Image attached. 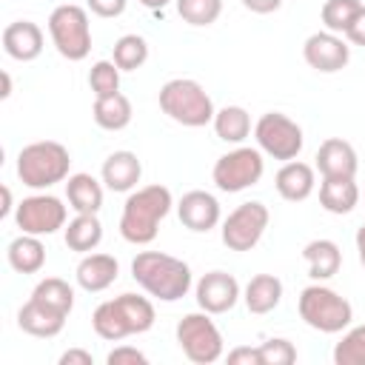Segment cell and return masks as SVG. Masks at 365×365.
Returning <instances> with one entry per match:
<instances>
[{"label": "cell", "instance_id": "cell-1", "mask_svg": "<svg viewBox=\"0 0 365 365\" xmlns=\"http://www.w3.org/2000/svg\"><path fill=\"white\" fill-rule=\"evenodd\" d=\"M171 205H174V197L160 182L134 188L125 197L123 214H120V234H123V240L131 242V245L154 242V237L160 231V222L168 217Z\"/></svg>", "mask_w": 365, "mask_h": 365}, {"label": "cell", "instance_id": "cell-2", "mask_svg": "<svg viewBox=\"0 0 365 365\" xmlns=\"http://www.w3.org/2000/svg\"><path fill=\"white\" fill-rule=\"evenodd\" d=\"M134 282L160 302H177L191 291V268L188 262L163 254V251H140L131 259Z\"/></svg>", "mask_w": 365, "mask_h": 365}, {"label": "cell", "instance_id": "cell-3", "mask_svg": "<svg viewBox=\"0 0 365 365\" xmlns=\"http://www.w3.org/2000/svg\"><path fill=\"white\" fill-rule=\"evenodd\" d=\"M157 314L148 297L140 294H120L114 299H106L91 314V328L106 342H120L134 334H145L154 325Z\"/></svg>", "mask_w": 365, "mask_h": 365}, {"label": "cell", "instance_id": "cell-4", "mask_svg": "<svg viewBox=\"0 0 365 365\" xmlns=\"http://www.w3.org/2000/svg\"><path fill=\"white\" fill-rule=\"evenodd\" d=\"M68 168H71V154L57 140L29 143L17 154V177L23 185L34 191H43L68 180Z\"/></svg>", "mask_w": 365, "mask_h": 365}, {"label": "cell", "instance_id": "cell-5", "mask_svg": "<svg viewBox=\"0 0 365 365\" xmlns=\"http://www.w3.org/2000/svg\"><path fill=\"white\" fill-rule=\"evenodd\" d=\"M157 100H160L163 114H168L174 123L185 125V128H202V125L214 123V114H217L211 94L191 77L168 80L160 88Z\"/></svg>", "mask_w": 365, "mask_h": 365}, {"label": "cell", "instance_id": "cell-6", "mask_svg": "<svg viewBox=\"0 0 365 365\" xmlns=\"http://www.w3.org/2000/svg\"><path fill=\"white\" fill-rule=\"evenodd\" d=\"M297 311L302 317V322L319 334H339L351 325L354 319V308L351 302L336 294L334 288L322 285V282H314V285H305L299 291V299H297Z\"/></svg>", "mask_w": 365, "mask_h": 365}, {"label": "cell", "instance_id": "cell-7", "mask_svg": "<svg viewBox=\"0 0 365 365\" xmlns=\"http://www.w3.org/2000/svg\"><path fill=\"white\" fill-rule=\"evenodd\" d=\"M48 34L60 57L80 63L91 51V23L88 11L77 3H63L48 14Z\"/></svg>", "mask_w": 365, "mask_h": 365}, {"label": "cell", "instance_id": "cell-8", "mask_svg": "<svg viewBox=\"0 0 365 365\" xmlns=\"http://www.w3.org/2000/svg\"><path fill=\"white\" fill-rule=\"evenodd\" d=\"M177 345L185 354V359H191L194 365H211L222 356V334L214 325L208 311H194L185 314L177 322Z\"/></svg>", "mask_w": 365, "mask_h": 365}, {"label": "cell", "instance_id": "cell-9", "mask_svg": "<svg viewBox=\"0 0 365 365\" xmlns=\"http://www.w3.org/2000/svg\"><path fill=\"white\" fill-rule=\"evenodd\" d=\"M265 174V160L259 148L251 145H237L231 151H225L222 157H217L214 168H211V180L220 191L225 194H240L251 185H257Z\"/></svg>", "mask_w": 365, "mask_h": 365}, {"label": "cell", "instance_id": "cell-10", "mask_svg": "<svg viewBox=\"0 0 365 365\" xmlns=\"http://www.w3.org/2000/svg\"><path fill=\"white\" fill-rule=\"evenodd\" d=\"M254 140H257V148L262 154H268L279 163L297 160L302 145H305L299 123L282 111H265L254 125Z\"/></svg>", "mask_w": 365, "mask_h": 365}, {"label": "cell", "instance_id": "cell-11", "mask_svg": "<svg viewBox=\"0 0 365 365\" xmlns=\"http://www.w3.org/2000/svg\"><path fill=\"white\" fill-rule=\"evenodd\" d=\"M268 222H271V214H268V205L265 202H259V200L240 202L222 220V228H220L222 245L231 248V251H251L262 240Z\"/></svg>", "mask_w": 365, "mask_h": 365}, {"label": "cell", "instance_id": "cell-12", "mask_svg": "<svg viewBox=\"0 0 365 365\" xmlns=\"http://www.w3.org/2000/svg\"><path fill=\"white\" fill-rule=\"evenodd\" d=\"M68 208L63 205L60 197L54 194H31L17 202L14 208V222L20 234H34V237H48L66 228Z\"/></svg>", "mask_w": 365, "mask_h": 365}, {"label": "cell", "instance_id": "cell-13", "mask_svg": "<svg viewBox=\"0 0 365 365\" xmlns=\"http://www.w3.org/2000/svg\"><path fill=\"white\" fill-rule=\"evenodd\" d=\"M302 57L305 63L319 71V74H336L348 66L351 60V46L342 34H334V31H314L305 43H302Z\"/></svg>", "mask_w": 365, "mask_h": 365}, {"label": "cell", "instance_id": "cell-14", "mask_svg": "<svg viewBox=\"0 0 365 365\" xmlns=\"http://www.w3.org/2000/svg\"><path fill=\"white\" fill-rule=\"evenodd\" d=\"M194 297H197V305L202 311L217 317V314L231 311L237 305V299L242 297V291H240V282H237L234 274H228V271H208V274H202L197 279Z\"/></svg>", "mask_w": 365, "mask_h": 365}, {"label": "cell", "instance_id": "cell-15", "mask_svg": "<svg viewBox=\"0 0 365 365\" xmlns=\"http://www.w3.org/2000/svg\"><path fill=\"white\" fill-rule=\"evenodd\" d=\"M177 217L180 222L188 228V231H197V234H208L211 228L220 225V202L214 194L202 191V188H194V191H185L177 202Z\"/></svg>", "mask_w": 365, "mask_h": 365}, {"label": "cell", "instance_id": "cell-16", "mask_svg": "<svg viewBox=\"0 0 365 365\" xmlns=\"http://www.w3.org/2000/svg\"><path fill=\"white\" fill-rule=\"evenodd\" d=\"M100 177H103V185L114 194H131L143 177V163L134 151L128 148H120V151H111L106 160H103V168H100Z\"/></svg>", "mask_w": 365, "mask_h": 365}, {"label": "cell", "instance_id": "cell-17", "mask_svg": "<svg viewBox=\"0 0 365 365\" xmlns=\"http://www.w3.org/2000/svg\"><path fill=\"white\" fill-rule=\"evenodd\" d=\"M3 51L11 57V60H20V63H31L43 54V29L31 20H14L3 29Z\"/></svg>", "mask_w": 365, "mask_h": 365}, {"label": "cell", "instance_id": "cell-18", "mask_svg": "<svg viewBox=\"0 0 365 365\" xmlns=\"http://www.w3.org/2000/svg\"><path fill=\"white\" fill-rule=\"evenodd\" d=\"M317 171L322 177H356V148L342 137H328L317 148Z\"/></svg>", "mask_w": 365, "mask_h": 365}, {"label": "cell", "instance_id": "cell-19", "mask_svg": "<svg viewBox=\"0 0 365 365\" xmlns=\"http://www.w3.org/2000/svg\"><path fill=\"white\" fill-rule=\"evenodd\" d=\"M274 188H277V194H279L282 200H288V202H302V200H308V197L314 194V188H317V171H314V165H308V163L288 160V163H282V168L277 171Z\"/></svg>", "mask_w": 365, "mask_h": 365}, {"label": "cell", "instance_id": "cell-20", "mask_svg": "<svg viewBox=\"0 0 365 365\" xmlns=\"http://www.w3.org/2000/svg\"><path fill=\"white\" fill-rule=\"evenodd\" d=\"M117 274H120V262L111 254H83V259L74 268L77 285L88 294H100L108 285H114Z\"/></svg>", "mask_w": 365, "mask_h": 365}, {"label": "cell", "instance_id": "cell-21", "mask_svg": "<svg viewBox=\"0 0 365 365\" xmlns=\"http://www.w3.org/2000/svg\"><path fill=\"white\" fill-rule=\"evenodd\" d=\"M66 319H68V317H63V314H57V311H51V308H46V305H40V302H34L31 297H29V302L17 311V328H20L23 334L40 336V339L57 336V334L66 328Z\"/></svg>", "mask_w": 365, "mask_h": 365}, {"label": "cell", "instance_id": "cell-22", "mask_svg": "<svg viewBox=\"0 0 365 365\" xmlns=\"http://www.w3.org/2000/svg\"><path fill=\"white\" fill-rule=\"evenodd\" d=\"M302 259L308 262V277H311L314 282H325V279H331V277L339 271V265H342V251H339V245H336L334 240L319 237V240L305 242Z\"/></svg>", "mask_w": 365, "mask_h": 365}, {"label": "cell", "instance_id": "cell-23", "mask_svg": "<svg viewBox=\"0 0 365 365\" xmlns=\"http://www.w3.org/2000/svg\"><path fill=\"white\" fill-rule=\"evenodd\" d=\"M359 202V185L354 177H322L319 182V205L328 214H351Z\"/></svg>", "mask_w": 365, "mask_h": 365}, {"label": "cell", "instance_id": "cell-24", "mask_svg": "<svg viewBox=\"0 0 365 365\" xmlns=\"http://www.w3.org/2000/svg\"><path fill=\"white\" fill-rule=\"evenodd\" d=\"M66 200H68V208H74L77 214H97L103 208V185L86 171L68 174Z\"/></svg>", "mask_w": 365, "mask_h": 365}, {"label": "cell", "instance_id": "cell-25", "mask_svg": "<svg viewBox=\"0 0 365 365\" xmlns=\"http://www.w3.org/2000/svg\"><path fill=\"white\" fill-rule=\"evenodd\" d=\"M242 299L251 314H271L282 302V279L274 274H254L242 291Z\"/></svg>", "mask_w": 365, "mask_h": 365}, {"label": "cell", "instance_id": "cell-26", "mask_svg": "<svg viewBox=\"0 0 365 365\" xmlns=\"http://www.w3.org/2000/svg\"><path fill=\"white\" fill-rule=\"evenodd\" d=\"M131 100L117 91V94H108V97H94V106H91V117L94 123L103 128V131H123L128 123H131Z\"/></svg>", "mask_w": 365, "mask_h": 365}, {"label": "cell", "instance_id": "cell-27", "mask_svg": "<svg viewBox=\"0 0 365 365\" xmlns=\"http://www.w3.org/2000/svg\"><path fill=\"white\" fill-rule=\"evenodd\" d=\"M63 240L71 251L77 254H91L103 242V222L97 214H77L74 220L66 222Z\"/></svg>", "mask_w": 365, "mask_h": 365}, {"label": "cell", "instance_id": "cell-28", "mask_svg": "<svg viewBox=\"0 0 365 365\" xmlns=\"http://www.w3.org/2000/svg\"><path fill=\"white\" fill-rule=\"evenodd\" d=\"M6 259L17 274H37L46 265V248L40 242V237L34 234H20L9 242L6 248Z\"/></svg>", "mask_w": 365, "mask_h": 365}, {"label": "cell", "instance_id": "cell-29", "mask_svg": "<svg viewBox=\"0 0 365 365\" xmlns=\"http://www.w3.org/2000/svg\"><path fill=\"white\" fill-rule=\"evenodd\" d=\"M214 131L222 143L240 145L251 134V114L242 106H222L214 114Z\"/></svg>", "mask_w": 365, "mask_h": 365}, {"label": "cell", "instance_id": "cell-30", "mask_svg": "<svg viewBox=\"0 0 365 365\" xmlns=\"http://www.w3.org/2000/svg\"><path fill=\"white\" fill-rule=\"evenodd\" d=\"M31 299L46 305V308H51V311H57V314H63V317H68L71 308H74V288L60 277H46V279H40L34 285Z\"/></svg>", "mask_w": 365, "mask_h": 365}, {"label": "cell", "instance_id": "cell-31", "mask_svg": "<svg viewBox=\"0 0 365 365\" xmlns=\"http://www.w3.org/2000/svg\"><path fill=\"white\" fill-rule=\"evenodd\" d=\"M359 11H362V0H325L319 9V17L328 31L345 37V31L351 29V23Z\"/></svg>", "mask_w": 365, "mask_h": 365}, {"label": "cell", "instance_id": "cell-32", "mask_svg": "<svg viewBox=\"0 0 365 365\" xmlns=\"http://www.w3.org/2000/svg\"><path fill=\"white\" fill-rule=\"evenodd\" d=\"M111 60L120 66V71H137L145 60H148V43L140 34H123L114 43Z\"/></svg>", "mask_w": 365, "mask_h": 365}, {"label": "cell", "instance_id": "cell-33", "mask_svg": "<svg viewBox=\"0 0 365 365\" xmlns=\"http://www.w3.org/2000/svg\"><path fill=\"white\" fill-rule=\"evenodd\" d=\"M334 365H365V325H354L334 345Z\"/></svg>", "mask_w": 365, "mask_h": 365}, {"label": "cell", "instance_id": "cell-34", "mask_svg": "<svg viewBox=\"0 0 365 365\" xmlns=\"http://www.w3.org/2000/svg\"><path fill=\"white\" fill-rule=\"evenodd\" d=\"M177 14L188 26H211L222 14V0H177Z\"/></svg>", "mask_w": 365, "mask_h": 365}, {"label": "cell", "instance_id": "cell-35", "mask_svg": "<svg viewBox=\"0 0 365 365\" xmlns=\"http://www.w3.org/2000/svg\"><path fill=\"white\" fill-rule=\"evenodd\" d=\"M88 86L94 97H108L120 91V66L114 60H97L88 71Z\"/></svg>", "mask_w": 365, "mask_h": 365}, {"label": "cell", "instance_id": "cell-36", "mask_svg": "<svg viewBox=\"0 0 365 365\" xmlns=\"http://www.w3.org/2000/svg\"><path fill=\"white\" fill-rule=\"evenodd\" d=\"M257 348H259L262 365H294L297 362V348L285 336H271Z\"/></svg>", "mask_w": 365, "mask_h": 365}, {"label": "cell", "instance_id": "cell-37", "mask_svg": "<svg viewBox=\"0 0 365 365\" xmlns=\"http://www.w3.org/2000/svg\"><path fill=\"white\" fill-rule=\"evenodd\" d=\"M106 362L108 365H145L148 356L140 348H134V345H117L114 351H108Z\"/></svg>", "mask_w": 365, "mask_h": 365}, {"label": "cell", "instance_id": "cell-38", "mask_svg": "<svg viewBox=\"0 0 365 365\" xmlns=\"http://www.w3.org/2000/svg\"><path fill=\"white\" fill-rule=\"evenodd\" d=\"M86 6H88V11L91 14H97V17H120L123 11H125V6H128V0H86Z\"/></svg>", "mask_w": 365, "mask_h": 365}, {"label": "cell", "instance_id": "cell-39", "mask_svg": "<svg viewBox=\"0 0 365 365\" xmlns=\"http://www.w3.org/2000/svg\"><path fill=\"white\" fill-rule=\"evenodd\" d=\"M228 365H262L259 359V348H251V345H237L228 351Z\"/></svg>", "mask_w": 365, "mask_h": 365}, {"label": "cell", "instance_id": "cell-40", "mask_svg": "<svg viewBox=\"0 0 365 365\" xmlns=\"http://www.w3.org/2000/svg\"><path fill=\"white\" fill-rule=\"evenodd\" d=\"M345 40H348L351 46H365V6H362V11L354 17L351 29L345 31Z\"/></svg>", "mask_w": 365, "mask_h": 365}, {"label": "cell", "instance_id": "cell-41", "mask_svg": "<svg viewBox=\"0 0 365 365\" xmlns=\"http://www.w3.org/2000/svg\"><path fill=\"white\" fill-rule=\"evenodd\" d=\"M57 362L60 365H94V356L88 351H83V348H68V351L60 354Z\"/></svg>", "mask_w": 365, "mask_h": 365}, {"label": "cell", "instance_id": "cell-42", "mask_svg": "<svg viewBox=\"0 0 365 365\" xmlns=\"http://www.w3.org/2000/svg\"><path fill=\"white\" fill-rule=\"evenodd\" d=\"M242 6L248 11H254V14H271V11H277L282 6V0H242Z\"/></svg>", "mask_w": 365, "mask_h": 365}, {"label": "cell", "instance_id": "cell-43", "mask_svg": "<svg viewBox=\"0 0 365 365\" xmlns=\"http://www.w3.org/2000/svg\"><path fill=\"white\" fill-rule=\"evenodd\" d=\"M356 251H359V262H362V268H365V222L356 228Z\"/></svg>", "mask_w": 365, "mask_h": 365}, {"label": "cell", "instance_id": "cell-44", "mask_svg": "<svg viewBox=\"0 0 365 365\" xmlns=\"http://www.w3.org/2000/svg\"><path fill=\"white\" fill-rule=\"evenodd\" d=\"M11 191H9V185H3V205H0V217H9L11 214Z\"/></svg>", "mask_w": 365, "mask_h": 365}, {"label": "cell", "instance_id": "cell-45", "mask_svg": "<svg viewBox=\"0 0 365 365\" xmlns=\"http://www.w3.org/2000/svg\"><path fill=\"white\" fill-rule=\"evenodd\" d=\"M140 3H143L145 9H151V11H163V9H165L171 0H140Z\"/></svg>", "mask_w": 365, "mask_h": 365}, {"label": "cell", "instance_id": "cell-46", "mask_svg": "<svg viewBox=\"0 0 365 365\" xmlns=\"http://www.w3.org/2000/svg\"><path fill=\"white\" fill-rule=\"evenodd\" d=\"M9 94H11V77H9V74H6V71H3V91H0V97H3V100H6V97H9Z\"/></svg>", "mask_w": 365, "mask_h": 365}]
</instances>
